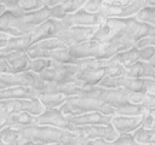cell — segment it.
<instances>
[{
    "instance_id": "obj_1",
    "label": "cell",
    "mask_w": 155,
    "mask_h": 145,
    "mask_svg": "<svg viewBox=\"0 0 155 145\" xmlns=\"http://www.w3.org/2000/svg\"><path fill=\"white\" fill-rule=\"evenodd\" d=\"M58 109L61 110V112H63L67 116H75L86 112H101L104 115L113 116L115 110L113 106H109L93 97H88L84 94L68 97L67 100Z\"/></svg>"
},
{
    "instance_id": "obj_2",
    "label": "cell",
    "mask_w": 155,
    "mask_h": 145,
    "mask_svg": "<svg viewBox=\"0 0 155 145\" xmlns=\"http://www.w3.org/2000/svg\"><path fill=\"white\" fill-rule=\"evenodd\" d=\"M21 134L25 141L30 145H45V144H62L65 129H59L50 126L31 124L19 128Z\"/></svg>"
},
{
    "instance_id": "obj_3",
    "label": "cell",
    "mask_w": 155,
    "mask_h": 145,
    "mask_svg": "<svg viewBox=\"0 0 155 145\" xmlns=\"http://www.w3.org/2000/svg\"><path fill=\"white\" fill-rule=\"evenodd\" d=\"M147 0H104L101 4L99 14L104 18H132L145 5Z\"/></svg>"
},
{
    "instance_id": "obj_4",
    "label": "cell",
    "mask_w": 155,
    "mask_h": 145,
    "mask_svg": "<svg viewBox=\"0 0 155 145\" xmlns=\"http://www.w3.org/2000/svg\"><path fill=\"white\" fill-rule=\"evenodd\" d=\"M45 81L39 77V75L31 71H23L19 74H0V88L5 87H28L38 91L39 93L44 88Z\"/></svg>"
},
{
    "instance_id": "obj_5",
    "label": "cell",
    "mask_w": 155,
    "mask_h": 145,
    "mask_svg": "<svg viewBox=\"0 0 155 145\" xmlns=\"http://www.w3.org/2000/svg\"><path fill=\"white\" fill-rule=\"evenodd\" d=\"M0 110L5 115L29 112L30 115H40L45 108L39 102L38 98L33 99H11V100H0Z\"/></svg>"
},
{
    "instance_id": "obj_6",
    "label": "cell",
    "mask_w": 155,
    "mask_h": 145,
    "mask_svg": "<svg viewBox=\"0 0 155 145\" xmlns=\"http://www.w3.org/2000/svg\"><path fill=\"white\" fill-rule=\"evenodd\" d=\"M78 69L74 64L70 63H58L51 60L50 65L39 74V77L47 82H57V83H64L68 81H71L73 76L76 74Z\"/></svg>"
},
{
    "instance_id": "obj_7",
    "label": "cell",
    "mask_w": 155,
    "mask_h": 145,
    "mask_svg": "<svg viewBox=\"0 0 155 145\" xmlns=\"http://www.w3.org/2000/svg\"><path fill=\"white\" fill-rule=\"evenodd\" d=\"M69 48V54L71 59L78 58H96V59H104L107 60L105 46L104 44L96 42L93 40H86L80 44L73 45Z\"/></svg>"
},
{
    "instance_id": "obj_8",
    "label": "cell",
    "mask_w": 155,
    "mask_h": 145,
    "mask_svg": "<svg viewBox=\"0 0 155 145\" xmlns=\"http://www.w3.org/2000/svg\"><path fill=\"white\" fill-rule=\"evenodd\" d=\"M74 130L79 134V137L84 141L88 140H96V139H102V140H114L119 135L115 129L111 127V124H97V126H82V127H76Z\"/></svg>"
},
{
    "instance_id": "obj_9",
    "label": "cell",
    "mask_w": 155,
    "mask_h": 145,
    "mask_svg": "<svg viewBox=\"0 0 155 145\" xmlns=\"http://www.w3.org/2000/svg\"><path fill=\"white\" fill-rule=\"evenodd\" d=\"M33 124L50 126V127H54L59 129L71 130L68 116L61 112L59 109H45L40 115L34 116Z\"/></svg>"
},
{
    "instance_id": "obj_10",
    "label": "cell",
    "mask_w": 155,
    "mask_h": 145,
    "mask_svg": "<svg viewBox=\"0 0 155 145\" xmlns=\"http://www.w3.org/2000/svg\"><path fill=\"white\" fill-rule=\"evenodd\" d=\"M59 21H62V23L65 25L67 29L70 28V27L97 28V27H99L104 22V18L99 13L98 14H92V13H87L86 11L80 8L75 13L65 16V17H63Z\"/></svg>"
},
{
    "instance_id": "obj_11",
    "label": "cell",
    "mask_w": 155,
    "mask_h": 145,
    "mask_svg": "<svg viewBox=\"0 0 155 145\" xmlns=\"http://www.w3.org/2000/svg\"><path fill=\"white\" fill-rule=\"evenodd\" d=\"M98 28V27H97ZM97 28H85V27H70L65 30L59 31L53 37L58 39L64 46L70 47L73 45L80 44L82 41L90 40L91 36L94 34Z\"/></svg>"
},
{
    "instance_id": "obj_12",
    "label": "cell",
    "mask_w": 155,
    "mask_h": 145,
    "mask_svg": "<svg viewBox=\"0 0 155 145\" xmlns=\"http://www.w3.org/2000/svg\"><path fill=\"white\" fill-rule=\"evenodd\" d=\"M90 87L91 86H86L85 83L75 80H71L64 83L45 81L44 88L41 89L40 93H61V94H64L65 97H73V95H79L86 92Z\"/></svg>"
},
{
    "instance_id": "obj_13",
    "label": "cell",
    "mask_w": 155,
    "mask_h": 145,
    "mask_svg": "<svg viewBox=\"0 0 155 145\" xmlns=\"http://www.w3.org/2000/svg\"><path fill=\"white\" fill-rule=\"evenodd\" d=\"M126 22L125 19H117V18H108L104 19V22L96 29L94 34L91 36L90 40H93L96 42H107L110 39H113L124 27Z\"/></svg>"
},
{
    "instance_id": "obj_14",
    "label": "cell",
    "mask_w": 155,
    "mask_h": 145,
    "mask_svg": "<svg viewBox=\"0 0 155 145\" xmlns=\"http://www.w3.org/2000/svg\"><path fill=\"white\" fill-rule=\"evenodd\" d=\"M68 118H69L71 130H74V128L76 127H82V126L110 124V121H111L110 115H104L101 112H86V114L75 115V116H68Z\"/></svg>"
},
{
    "instance_id": "obj_15",
    "label": "cell",
    "mask_w": 155,
    "mask_h": 145,
    "mask_svg": "<svg viewBox=\"0 0 155 145\" xmlns=\"http://www.w3.org/2000/svg\"><path fill=\"white\" fill-rule=\"evenodd\" d=\"M125 22H126V24L124 27V31L133 42H136L137 40L142 39V37H145V36H155V25L140 23V22L136 21L133 17L126 18Z\"/></svg>"
},
{
    "instance_id": "obj_16",
    "label": "cell",
    "mask_w": 155,
    "mask_h": 145,
    "mask_svg": "<svg viewBox=\"0 0 155 145\" xmlns=\"http://www.w3.org/2000/svg\"><path fill=\"white\" fill-rule=\"evenodd\" d=\"M143 116H111L110 124L117 134H131L142 126Z\"/></svg>"
},
{
    "instance_id": "obj_17",
    "label": "cell",
    "mask_w": 155,
    "mask_h": 145,
    "mask_svg": "<svg viewBox=\"0 0 155 145\" xmlns=\"http://www.w3.org/2000/svg\"><path fill=\"white\" fill-rule=\"evenodd\" d=\"M65 25L62 23V21H57V19H52L48 18L45 22H42L40 25H38L34 30H33V36L35 40V44L40 40L44 39H48V37H53L56 34H58L62 30H65Z\"/></svg>"
},
{
    "instance_id": "obj_18",
    "label": "cell",
    "mask_w": 155,
    "mask_h": 145,
    "mask_svg": "<svg viewBox=\"0 0 155 145\" xmlns=\"http://www.w3.org/2000/svg\"><path fill=\"white\" fill-rule=\"evenodd\" d=\"M155 58L149 62H136L134 64L125 68L126 77L132 79H154L155 77Z\"/></svg>"
},
{
    "instance_id": "obj_19",
    "label": "cell",
    "mask_w": 155,
    "mask_h": 145,
    "mask_svg": "<svg viewBox=\"0 0 155 145\" xmlns=\"http://www.w3.org/2000/svg\"><path fill=\"white\" fill-rule=\"evenodd\" d=\"M86 0H69V1H59V4L57 6H54L53 8H51V16L50 18L52 19H62L65 16L73 14L76 11H79L80 8H82V6L85 5Z\"/></svg>"
},
{
    "instance_id": "obj_20",
    "label": "cell",
    "mask_w": 155,
    "mask_h": 145,
    "mask_svg": "<svg viewBox=\"0 0 155 145\" xmlns=\"http://www.w3.org/2000/svg\"><path fill=\"white\" fill-rule=\"evenodd\" d=\"M1 4L8 11H18L22 13L35 12L44 7L41 0H6L1 1Z\"/></svg>"
},
{
    "instance_id": "obj_21",
    "label": "cell",
    "mask_w": 155,
    "mask_h": 145,
    "mask_svg": "<svg viewBox=\"0 0 155 145\" xmlns=\"http://www.w3.org/2000/svg\"><path fill=\"white\" fill-rule=\"evenodd\" d=\"M35 44L33 34H25L21 36H12L10 37L6 47L4 50H0L1 52H27L29 47H31Z\"/></svg>"
},
{
    "instance_id": "obj_22",
    "label": "cell",
    "mask_w": 155,
    "mask_h": 145,
    "mask_svg": "<svg viewBox=\"0 0 155 145\" xmlns=\"http://www.w3.org/2000/svg\"><path fill=\"white\" fill-rule=\"evenodd\" d=\"M104 69H91V70H78L71 80L80 81L86 86H97L104 77Z\"/></svg>"
},
{
    "instance_id": "obj_23",
    "label": "cell",
    "mask_w": 155,
    "mask_h": 145,
    "mask_svg": "<svg viewBox=\"0 0 155 145\" xmlns=\"http://www.w3.org/2000/svg\"><path fill=\"white\" fill-rule=\"evenodd\" d=\"M0 139L6 145H30L25 141L18 128L6 126L0 130Z\"/></svg>"
},
{
    "instance_id": "obj_24",
    "label": "cell",
    "mask_w": 155,
    "mask_h": 145,
    "mask_svg": "<svg viewBox=\"0 0 155 145\" xmlns=\"http://www.w3.org/2000/svg\"><path fill=\"white\" fill-rule=\"evenodd\" d=\"M133 18L140 23L155 25V1L147 0L145 5L134 14Z\"/></svg>"
},
{
    "instance_id": "obj_25",
    "label": "cell",
    "mask_w": 155,
    "mask_h": 145,
    "mask_svg": "<svg viewBox=\"0 0 155 145\" xmlns=\"http://www.w3.org/2000/svg\"><path fill=\"white\" fill-rule=\"evenodd\" d=\"M68 97L61 93H39L38 99L45 109H58Z\"/></svg>"
},
{
    "instance_id": "obj_26",
    "label": "cell",
    "mask_w": 155,
    "mask_h": 145,
    "mask_svg": "<svg viewBox=\"0 0 155 145\" xmlns=\"http://www.w3.org/2000/svg\"><path fill=\"white\" fill-rule=\"evenodd\" d=\"M127 103L145 106L148 110H155V97L140 92H127Z\"/></svg>"
},
{
    "instance_id": "obj_27",
    "label": "cell",
    "mask_w": 155,
    "mask_h": 145,
    "mask_svg": "<svg viewBox=\"0 0 155 145\" xmlns=\"http://www.w3.org/2000/svg\"><path fill=\"white\" fill-rule=\"evenodd\" d=\"M70 64H74L78 70H91V69H104L108 59H96V58H78L70 59Z\"/></svg>"
},
{
    "instance_id": "obj_28",
    "label": "cell",
    "mask_w": 155,
    "mask_h": 145,
    "mask_svg": "<svg viewBox=\"0 0 155 145\" xmlns=\"http://www.w3.org/2000/svg\"><path fill=\"white\" fill-rule=\"evenodd\" d=\"M148 111H150V110H148L145 106L126 103V104H122V105L115 108L114 115L115 116H144Z\"/></svg>"
},
{
    "instance_id": "obj_29",
    "label": "cell",
    "mask_w": 155,
    "mask_h": 145,
    "mask_svg": "<svg viewBox=\"0 0 155 145\" xmlns=\"http://www.w3.org/2000/svg\"><path fill=\"white\" fill-rule=\"evenodd\" d=\"M81 145H140L137 144L131 134H119L116 137V139L107 141V140H102V139H96V140H88V141H84Z\"/></svg>"
},
{
    "instance_id": "obj_30",
    "label": "cell",
    "mask_w": 155,
    "mask_h": 145,
    "mask_svg": "<svg viewBox=\"0 0 155 145\" xmlns=\"http://www.w3.org/2000/svg\"><path fill=\"white\" fill-rule=\"evenodd\" d=\"M133 140L140 145H155V129H147L144 127L137 128L131 133Z\"/></svg>"
},
{
    "instance_id": "obj_31",
    "label": "cell",
    "mask_w": 155,
    "mask_h": 145,
    "mask_svg": "<svg viewBox=\"0 0 155 145\" xmlns=\"http://www.w3.org/2000/svg\"><path fill=\"white\" fill-rule=\"evenodd\" d=\"M34 121V115H30L29 112H19V114H12L7 117V126L15 127V128H23L27 126H31Z\"/></svg>"
},
{
    "instance_id": "obj_32",
    "label": "cell",
    "mask_w": 155,
    "mask_h": 145,
    "mask_svg": "<svg viewBox=\"0 0 155 145\" xmlns=\"http://www.w3.org/2000/svg\"><path fill=\"white\" fill-rule=\"evenodd\" d=\"M110 59L121 64L124 68H127V66L134 64L136 62H138V50H136L134 47L130 48L127 51H124V52H120V53L115 54Z\"/></svg>"
},
{
    "instance_id": "obj_33",
    "label": "cell",
    "mask_w": 155,
    "mask_h": 145,
    "mask_svg": "<svg viewBox=\"0 0 155 145\" xmlns=\"http://www.w3.org/2000/svg\"><path fill=\"white\" fill-rule=\"evenodd\" d=\"M33 46L36 47V48H40V50H45V51L67 47V46H64V45H63L58 39H56V37H48V39L40 40V41H38L36 44H34Z\"/></svg>"
},
{
    "instance_id": "obj_34",
    "label": "cell",
    "mask_w": 155,
    "mask_h": 145,
    "mask_svg": "<svg viewBox=\"0 0 155 145\" xmlns=\"http://www.w3.org/2000/svg\"><path fill=\"white\" fill-rule=\"evenodd\" d=\"M104 71H105V75L110 76V77H117V76L125 75V68L121 64H119L111 59H108V63L104 68Z\"/></svg>"
},
{
    "instance_id": "obj_35",
    "label": "cell",
    "mask_w": 155,
    "mask_h": 145,
    "mask_svg": "<svg viewBox=\"0 0 155 145\" xmlns=\"http://www.w3.org/2000/svg\"><path fill=\"white\" fill-rule=\"evenodd\" d=\"M51 60L46 59V58H35L30 60V66H29V71L39 75L41 74L48 65H50Z\"/></svg>"
},
{
    "instance_id": "obj_36",
    "label": "cell",
    "mask_w": 155,
    "mask_h": 145,
    "mask_svg": "<svg viewBox=\"0 0 155 145\" xmlns=\"http://www.w3.org/2000/svg\"><path fill=\"white\" fill-rule=\"evenodd\" d=\"M155 58V46L145 47L143 50H138V60L140 62H149Z\"/></svg>"
},
{
    "instance_id": "obj_37",
    "label": "cell",
    "mask_w": 155,
    "mask_h": 145,
    "mask_svg": "<svg viewBox=\"0 0 155 145\" xmlns=\"http://www.w3.org/2000/svg\"><path fill=\"white\" fill-rule=\"evenodd\" d=\"M101 4L102 1L99 0H90L85 2V5L82 6V10L86 11L87 13H92V14H98L101 11Z\"/></svg>"
},
{
    "instance_id": "obj_38",
    "label": "cell",
    "mask_w": 155,
    "mask_h": 145,
    "mask_svg": "<svg viewBox=\"0 0 155 145\" xmlns=\"http://www.w3.org/2000/svg\"><path fill=\"white\" fill-rule=\"evenodd\" d=\"M155 46V36H145L134 42V48L136 50H143L145 47H153Z\"/></svg>"
},
{
    "instance_id": "obj_39",
    "label": "cell",
    "mask_w": 155,
    "mask_h": 145,
    "mask_svg": "<svg viewBox=\"0 0 155 145\" xmlns=\"http://www.w3.org/2000/svg\"><path fill=\"white\" fill-rule=\"evenodd\" d=\"M142 127L147 129H155V110H150L143 116Z\"/></svg>"
},
{
    "instance_id": "obj_40",
    "label": "cell",
    "mask_w": 155,
    "mask_h": 145,
    "mask_svg": "<svg viewBox=\"0 0 155 145\" xmlns=\"http://www.w3.org/2000/svg\"><path fill=\"white\" fill-rule=\"evenodd\" d=\"M10 37H12L10 34H6V33H2L0 31V50H4L10 40Z\"/></svg>"
},
{
    "instance_id": "obj_41",
    "label": "cell",
    "mask_w": 155,
    "mask_h": 145,
    "mask_svg": "<svg viewBox=\"0 0 155 145\" xmlns=\"http://www.w3.org/2000/svg\"><path fill=\"white\" fill-rule=\"evenodd\" d=\"M8 117V116H7ZM7 117H0V130L7 126Z\"/></svg>"
},
{
    "instance_id": "obj_42",
    "label": "cell",
    "mask_w": 155,
    "mask_h": 145,
    "mask_svg": "<svg viewBox=\"0 0 155 145\" xmlns=\"http://www.w3.org/2000/svg\"><path fill=\"white\" fill-rule=\"evenodd\" d=\"M5 11H6V8H5V6H4V5H2L1 2H0V16H1V14H2V13H4Z\"/></svg>"
},
{
    "instance_id": "obj_43",
    "label": "cell",
    "mask_w": 155,
    "mask_h": 145,
    "mask_svg": "<svg viewBox=\"0 0 155 145\" xmlns=\"http://www.w3.org/2000/svg\"><path fill=\"white\" fill-rule=\"evenodd\" d=\"M45 145H61V144H45Z\"/></svg>"
},
{
    "instance_id": "obj_44",
    "label": "cell",
    "mask_w": 155,
    "mask_h": 145,
    "mask_svg": "<svg viewBox=\"0 0 155 145\" xmlns=\"http://www.w3.org/2000/svg\"><path fill=\"white\" fill-rule=\"evenodd\" d=\"M0 145H6V144H4V143L1 141V139H0Z\"/></svg>"
}]
</instances>
